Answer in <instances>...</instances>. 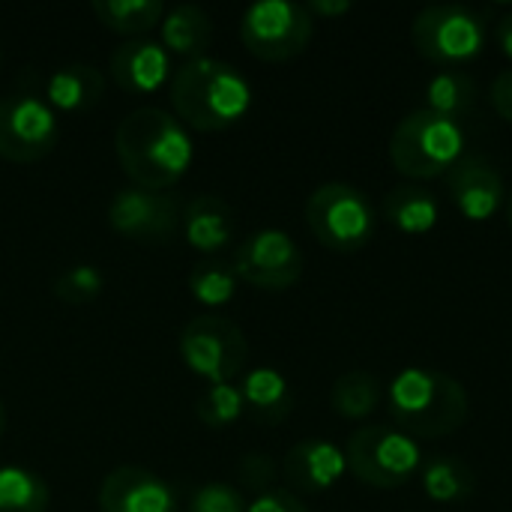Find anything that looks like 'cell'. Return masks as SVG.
Here are the masks:
<instances>
[{"mask_svg":"<svg viewBox=\"0 0 512 512\" xmlns=\"http://www.w3.org/2000/svg\"><path fill=\"white\" fill-rule=\"evenodd\" d=\"M108 225L120 237L138 243H162L180 225V204L174 195L126 186L108 204Z\"/></svg>","mask_w":512,"mask_h":512,"instance_id":"7c38bea8","label":"cell"},{"mask_svg":"<svg viewBox=\"0 0 512 512\" xmlns=\"http://www.w3.org/2000/svg\"><path fill=\"white\" fill-rule=\"evenodd\" d=\"M309 15H324V18H333V15H345L351 12L354 6L348 0H312L309 6Z\"/></svg>","mask_w":512,"mask_h":512,"instance_id":"836d02e7","label":"cell"},{"mask_svg":"<svg viewBox=\"0 0 512 512\" xmlns=\"http://www.w3.org/2000/svg\"><path fill=\"white\" fill-rule=\"evenodd\" d=\"M237 477H240L243 489L264 495V492H270V486L276 480V465L267 453H246L237 465Z\"/></svg>","mask_w":512,"mask_h":512,"instance_id":"4dcf8cb0","label":"cell"},{"mask_svg":"<svg viewBox=\"0 0 512 512\" xmlns=\"http://www.w3.org/2000/svg\"><path fill=\"white\" fill-rule=\"evenodd\" d=\"M477 105V84L462 69H444L426 84V108L462 120Z\"/></svg>","mask_w":512,"mask_h":512,"instance_id":"d4e9b609","label":"cell"},{"mask_svg":"<svg viewBox=\"0 0 512 512\" xmlns=\"http://www.w3.org/2000/svg\"><path fill=\"white\" fill-rule=\"evenodd\" d=\"M99 512H177V495L153 471L123 465L102 480Z\"/></svg>","mask_w":512,"mask_h":512,"instance_id":"5bb4252c","label":"cell"},{"mask_svg":"<svg viewBox=\"0 0 512 512\" xmlns=\"http://www.w3.org/2000/svg\"><path fill=\"white\" fill-rule=\"evenodd\" d=\"M180 357L207 384H231L249 360V342L234 321L198 315L180 330Z\"/></svg>","mask_w":512,"mask_h":512,"instance_id":"9c48e42d","label":"cell"},{"mask_svg":"<svg viewBox=\"0 0 512 512\" xmlns=\"http://www.w3.org/2000/svg\"><path fill=\"white\" fill-rule=\"evenodd\" d=\"M246 501L240 489L228 483H204L192 492L189 512H246Z\"/></svg>","mask_w":512,"mask_h":512,"instance_id":"f546056e","label":"cell"},{"mask_svg":"<svg viewBox=\"0 0 512 512\" xmlns=\"http://www.w3.org/2000/svg\"><path fill=\"white\" fill-rule=\"evenodd\" d=\"M282 468H285L288 486L300 492H327L345 477L348 459H345V450L336 447L333 441L306 438L285 453Z\"/></svg>","mask_w":512,"mask_h":512,"instance_id":"2e32d148","label":"cell"},{"mask_svg":"<svg viewBox=\"0 0 512 512\" xmlns=\"http://www.w3.org/2000/svg\"><path fill=\"white\" fill-rule=\"evenodd\" d=\"M3 432H6V408L0 402V441H3Z\"/></svg>","mask_w":512,"mask_h":512,"instance_id":"d590c367","label":"cell"},{"mask_svg":"<svg viewBox=\"0 0 512 512\" xmlns=\"http://www.w3.org/2000/svg\"><path fill=\"white\" fill-rule=\"evenodd\" d=\"M111 78L129 93H156L168 84L171 54L162 42L153 39H129L111 51L108 60Z\"/></svg>","mask_w":512,"mask_h":512,"instance_id":"9a60e30c","label":"cell"},{"mask_svg":"<svg viewBox=\"0 0 512 512\" xmlns=\"http://www.w3.org/2000/svg\"><path fill=\"white\" fill-rule=\"evenodd\" d=\"M243 414H246V405H243V393L237 384H210L195 402V417L207 429H216V432L231 429Z\"/></svg>","mask_w":512,"mask_h":512,"instance_id":"83f0119b","label":"cell"},{"mask_svg":"<svg viewBox=\"0 0 512 512\" xmlns=\"http://www.w3.org/2000/svg\"><path fill=\"white\" fill-rule=\"evenodd\" d=\"M384 216L402 234L420 237V234H429L438 225V219H441V201H438L435 192L423 189L420 183L396 186L384 198Z\"/></svg>","mask_w":512,"mask_h":512,"instance_id":"ffe728a7","label":"cell"},{"mask_svg":"<svg viewBox=\"0 0 512 512\" xmlns=\"http://www.w3.org/2000/svg\"><path fill=\"white\" fill-rule=\"evenodd\" d=\"M330 405L342 420H366L381 405V381L372 372H345L336 378Z\"/></svg>","mask_w":512,"mask_h":512,"instance_id":"cb8c5ba5","label":"cell"},{"mask_svg":"<svg viewBox=\"0 0 512 512\" xmlns=\"http://www.w3.org/2000/svg\"><path fill=\"white\" fill-rule=\"evenodd\" d=\"M231 270L252 288L288 291L303 276V252L291 234L279 228H261L237 246Z\"/></svg>","mask_w":512,"mask_h":512,"instance_id":"8fae6325","label":"cell"},{"mask_svg":"<svg viewBox=\"0 0 512 512\" xmlns=\"http://www.w3.org/2000/svg\"><path fill=\"white\" fill-rule=\"evenodd\" d=\"M465 141L462 120L417 108L393 129L390 162L411 180H435L450 174V168L465 156Z\"/></svg>","mask_w":512,"mask_h":512,"instance_id":"277c9868","label":"cell"},{"mask_svg":"<svg viewBox=\"0 0 512 512\" xmlns=\"http://www.w3.org/2000/svg\"><path fill=\"white\" fill-rule=\"evenodd\" d=\"M306 225L333 252H360L378 228L369 195L351 183H324L306 201Z\"/></svg>","mask_w":512,"mask_h":512,"instance_id":"52a82bcc","label":"cell"},{"mask_svg":"<svg viewBox=\"0 0 512 512\" xmlns=\"http://www.w3.org/2000/svg\"><path fill=\"white\" fill-rule=\"evenodd\" d=\"M348 471L372 489H402L423 471L420 441L402 429L363 426L345 444Z\"/></svg>","mask_w":512,"mask_h":512,"instance_id":"8992f818","label":"cell"},{"mask_svg":"<svg viewBox=\"0 0 512 512\" xmlns=\"http://www.w3.org/2000/svg\"><path fill=\"white\" fill-rule=\"evenodd\" d=\"M159 33H162V45H168L174 54L201 57L213 39V21L201 6L183 3V6H174L171 12L162 15Z\"/></svg>","mask_w":512,"mask_h":512,"instance_id":"44dd1931","label":"cell"},{"mask_svg":"<svg viewBox=\"0 0 512 512\" xmlns=\"http://www.w3.org/2000/svg\"><path fill=\"white\" fill-rule=\"evenodd\" d=\"M411 39L426 60L444 69H459L462 63H471L486 51L489 21L483 12L465 3H438L417 12L411 24Z\"/></svg>","mask_w":512,"mask_h":512,"instance_id":"5b68a950","label":"cell"},{"mask_svg":"<svg viewBox=\"0 0 512 512\" xmlns=\"http://www.w3.org/2000/svg\"><path fill=\"white\" fill-rule=\"evenodd\" d=\"M60 138L54 108L33 93H12L0 99V159L30 165L45 159Z\"/></svg>","mask_w":512,"mask_h":512,"instance_id":"30bf717a","label":"cell"},{"mask_svg":"<svg viewBox=\"0 0 512 512\" xmlns=\"http://www.w3.org/2000/svg\"><path fill=\"white\" fill-rule=\"evenodd\" d=\"M105 288V276L90 267V264H78V267H69L63 270L57 279H54V297L69 303V306H84V303H93Z\"/></svg>","mask_w":512,"mask_h":512,"instance_id":"f1b7e54d","label":"cell"},{"mask_svg":"<svg viewBox=\"0 0 512 512\" xmlns=\"http://www.w3.org/2000/svg\"><path fill=\"white\" fill-rule=\"evenodd\" d=\"M420 480H423V492L429 501L435 504H459L465 498L474 495L477 489V477H474V468L456 456H432L423 462V471H420Z\"/></svg>","mask_w":512,"mask_h":512,"instance_id":"7402d4cb","label":"cell"},{"mask_svg":"<svg viewBox=\"0 0 512 512\" xmlns=\"http://www.w3.org/2000/svg\"><path fill=\"white\" fill-rule=\"evenodd\" d=\"M447 195L456 210L471 222H486L504 204V177L480 153H465L447 174Z\"/></svg>","mask_w":512,"mask_h":512,"instance_id":"4fadbf2b","label":"cell"},{"mask_svg":"<svg viewBox=\"0 0 512 512\" xmlns=\"http://www.w3.org/2000/svg\"><path fill=\"white\" fill-rule=\"evenodd\" d=\"M315 33V18L291 0H258L243 12L240 39L258 60L285 63L300 57Z\"/></svg>","mask_w":512,"mask_h":512,"instance_id":"ba28073f","label":"cell"},{"mask_svg":"<svg viewBox=\"0 0 512 512\" xmlns=\"http://www.w3.org/2000/svg\"><path fill=\"white\" fill-rule=\"evenodd\" d=\"M51 492L45 480L27 468H0V512H48Z\"/></svg>","mask_w":512,"mask_h":512,"instance_id":"484cf974","label":"cell"},{"mask_svg":"<svg viewBox=\"0 0 512 512\" xmlns=\"http://www.w3.org/2000/svg\"><path fill=\"white\" fill-rule=\"evenodd\" d=\"M180 222H183V234L189 246L207 255L231 246V240L237 237V213L219 195L192 198L189 207L180 213Z\"/></svg>","mask_w":512,"mask_h":512,"instance_id":"e0dca14e","label":"cell"},{"mask_svg":"<svg viewBox=\"0 0 512 512\" xmlns=\"http://www.w3.org/2000/svg\"><path fill=\"white\" fill-rule=\"evenodd\" d=\"M246 512H309V507L297 495H291L285 489H270V492L258 495L246 507Z\"/></svg>","mask_w":512,"mask_h":512,"instance_id":"1f68e13d","label":"cell"},{"mask_svg":"<svg viewBox=\"0 0 512 512\" xmlns=\"http://www.w3.org/2000/svg\"><path fill=\"white\" fill-rule=\"evenodd\" d=\"M114 150L123 174L138 189L162 192L174 186L195 159L189 129L165 108H135L114 132Z\"/></svg>","mask_w":512,"mask_h":512,"instance_id":"6da1fadb","label":"cell"},{"mask_svg":"<svg viewBox=\"0 0 512 512\" xmlns=\"http://www.w3.org/2000/svg\"><path fill=\"white\" fill-rule=\"evenodd\" d=\"M237 285H240L237 273L231 270V264L222 261H198L189 273V294L207 309H219L231 303Z\"/></svg>","mask_w":512,"mask_h":512,"instance_id":"4316f807","label":"cell"},{"mask_svg":"<svg viewBox=\"0 0 512 512\" xmlns=\"http://www.w3.org/2000/svg\"><path fill=\"white\" fill-rule=\"evenodd\" d=\"M240 393H243L246 411L258 423H267V426H276V423L288 420V414L294 408V396H291L288 378L279 369H270V366L252 369L243 378Z\"/></svg>","mask_w":512,"mask_h":512,"instance_id":"ac0fdd59","label":"cell"},{"mask_svg":"<svg viewBox=\"0 0 512 512\" xmlns=\"http://www.w3.org/2000/svg\"><path fill=\"white\" fill-rule=\"evenodd\" d=\"M90 9L108 30L123 36H141L153 30L165 15L159 0H93Z\"/></svg>","mask_w":512,"mask_h":512,"instance_id":"603a6c76","label":"cell"},{"mask_svg":"<svg viewBox=\"0 0 512 512\" xmlns=\"http://www.w3.org/2000/svg\"><path fill=\"white\" fill-rule=\"evenodd\" d=\"M495 36H498V45H501V51H504V57H510L512 60V9L498 21V27H495Z\"/></svg>","mask_w":512,"mask_h":512,"instance_id":"e575fe53","label":"cell"},{"mask_svg":"<svg viewBox=\"0 0 512 512\" xmlns=\"http://www.w3.org/2000/svg\"><path fill=\"white\" fill-rule=\"evenodd\" d=\"M387 411L411 438H450L468 423L471 396L447 372L408 366L387 387Z\"/></svg>","mask_w":512,"mask_h":512,"instance_id":"3957f363","label":"cell"},{"mask_svg":"<svg viewBox=\"0 0 512 512\" xmlns=\"http://www.w3.org/2000/svg\"><path fill=\"white\" fill-rule=\"evenodd\" d=\"M507 222H510V228H512V192H510V198H507Z\"/></svg>","mask_w":512,"mask_h":512,"instance_id":"8d00e7d4","label":"cell"},{"mask_svg":"<svg viewBox=\"0 0 512 512\" xmlns=\"http://www.w3.org/2000/svg\"><path fill=\"white\" fill-rule=\"evenodd\" d=\"M492 105L507 123H512V69L498 72V78L492 81Z\"/></svg>","mask_w":512,"mask_h":512,"instance_id":"d6a6232c","label":"cell"},{"mask_svg":"<svg viewBox=\"0 0 512 512\" xmlns=\"http://www.w3.org/2000/svg\"><path fill=\"white\" fill-rule=\"evenodd\" d=\"M45 96L54 111H87L105 96V78L87 63H69L48 75Z\"/></svg>","mask_w":512,"mask_h":512,"instance_id":"d6986e66","label":"cell"},{"mask_svg":"<svg viewBox=\"0 0 512 512\" xmlns=\"http://www.w3.org/2000/svg\"><path fill=\"white\" fill-rule=\"evenodd\" d=\"M171 105L177 120L198 132H222L252 108V84L219 57H192L171 78Z\"/></svg>","mask_w":512,"mask_h":512,"instance_id":"7a4b0ae2","label":"cell"}]
</instances>
